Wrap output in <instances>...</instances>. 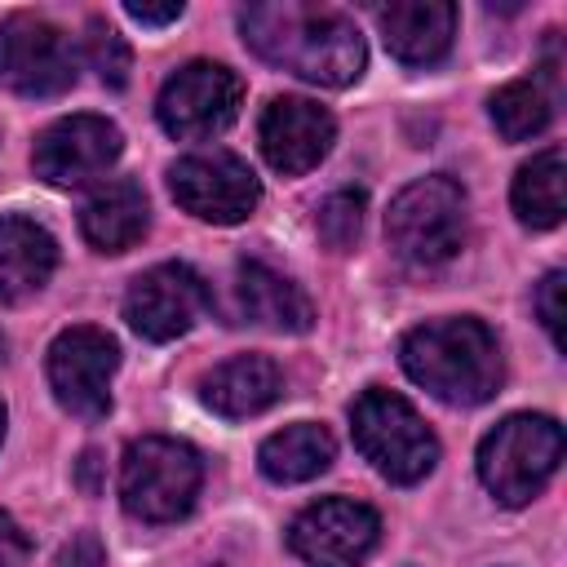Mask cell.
Wrapping results in <instances>:
<instances>
[{
    "label": "cell",
    "mask_w": 567,
    "mask_h": 567,
    "mask_svg": "<svg viewBox=\"0 0 567 567\" xmlns=\"http://www.w3.org/2000/svg\"><path fill=\"white\" fill-rule=\"evenodd\" d=\"M563 461V430L554 416L514 412L478 443V478L501 505H527Z\"/></svg>",
    "instance_id": "cell-4"
},
{
    "label": "cell",
    "mask_w": 567,
    "mask_h": 567,
    "mask_svg": "<svg viewBox=\"0 0 567 567\" xmlns=\"http://www.w3.org/2000/svg\"><path fill=\"white\" fill-rule=\"evenodd\" d=\"M239 97H244V80L230 66L199 58V62L177 66L164 80V89L155 97V115H159L168 137L204 142V137H217L221 128L235 124Z\"/></svg>",
    "instance_id": "cell-8"
},
{
    "label": "cell",
    "mask_w": 567,
    "mask_h": 567,
    "mask_svg": "<svg viewBox=\"0 0 567 567\" xmlns=\"http://www.w3.org/2000/svg\"><path fill=\"white\" fill-rule=\"evenodd\" d=\"M124 151L120 128L106 115H66L35 137L31 168L49 186H84L102 177Z\"/></svg>",
    "instance_id": "cell-13"
},
{
    "label": "cell",
    "mask_w": 567,
    "mask_h": 567,
    "mask_svg": "<svg viewBox=\"0 0 567 567\" xmlns=\"http://www.w3.org/2000/svg\"><path fill=\"white\" fill-rule=\"evenodd\" d=\"M377 27L385 49L408 66H430L452 49L456 4L447 0H394L377 9Z\"/></svg>",
    "instance_id": "cell-15"
},
{
    "label": "cell",
    "mask_w": 567,
    "mask_h": 567,
    "mask_svg": "<svg viewBox=\"0 0 567 567\" xmlns=\"http://www.w3.org/2000/svg\"><path fill=\"white\" fill-rule=\"evenodd\" d=\"M235 297L248 323L275 328V332H306L315 323V306L288 275L270 270L266 261H239L235 270Z\"/></svg>",
    "instance_id": "cell-17"
},
{
    "label": "cell",
    "mask_w": 567,
    "mask_h": 567,
    "mask_svg": "<svg viewBox=\"0 0 567 567\" xmlns=\"http://www.w3.org/2000/svg\"><path fill=\"white\" fill-rule=\"evenodd\" d=\"M49 385L53 399L80 416V421H102L111 412V377L120 368V346L111 332L93 323H75L53 337L49 346Z\"/></svg>",
    "instance_id": "cell-9"
},
{
    "label": "cell",
    "mask_w": 567,
    "mask_h": 567,
    "mask_svg": "<svg viewBox=\"0 0 567 567\" xmlns=\"http://www.w3.org/2000/svg\"><path fill=\"white\" fill-rule=\"evenodd\" d=\"M204 483V461L190 443L146 434L124 447L120 461V501L142 523H177L190 514Z\"/></svg>",
    "instance_id": "cell-3"
},
{
    "label": "cell",
    "mask_w": 567,
    "mask_h": 567,
    "mask_svg": "<svg viewBox=\"0 0 567 567\" xmlns=\"http://www.w3.org/2000/svg\"><path fill=\"white\" fill-rule=\"evenodd\" d=\"M199 394L217 416L248 421L284 394V377H279L275 359H266V354H235L199 381Z\"/></svg>",
    "instance_id": "cell-16"
},
{
    "label": "cell",
    "mask_w": 567,
    "mask_h": 567,
    "mask_svg": "<svg viewBox=\"0 0 567 567\" xmlns=\"http://www.w3.org/2000/svg\"><path fill=\"white\" fill-rule=\"evenodd\" d=\"M554 120V97L540 89V80H509L492 97V124L505 142L536 137Z\"/></svg>",
    "instance_id": "cell-22"
},
{
    "label": "cell",
    "mask_w": 567,
    "mask_h": 567,
    "mask_svg": "<svg viewBox=\"0 0 567 567\" xmlns=\"http://www.w3.org/2000/svg\"><path fill=\"white\" fill-rule=\"evenodd\" d=\"M390 248L412 266H439L465 244V190L434 173L403 186L385 213Z\"/></svg>",
    "instance_id": "cell-6"
},
{
    "label": "cell",
    "mask_w": 567,
    "mask_h": 567,
    "mask_svg": "<svg viewBox=\"0 0 567 567\" xmlns=\"http://www.w3.org/2000/svg\"><path fill=\"white\" fill-rule=\"evenodd\" d=\"M84 49H89V62H93V71L102 75V84H111V89H124V84H128L133 58H128L124 35H120L106 18H89V40H84Z\"/></svg>",
    "instance_id": "cell-24"
},
{
    "label": "cell",
    "mask_w": 567,
    "mask_h": 567,
    "mask_svg": "<svg viewBox=\"0 0 567 567\" xmlns=\"http://www.w3.org/2000/svg\"><path fill=\"white\" fill-rule=\"evenodd\" d=\"M239 31L257 58L323 89L354 84L368 62L354 18L328 4H301V0L248 4L239 9Z\"/></svg>",
    "instance_id": "cell-1"
},
{
    "label": "cell",
    "mask_w": 567,
    "mask_h": 567,
    "mask_svg": "<svg viewBox=\"0 0 567 567\" xmlns=\"http://www.w3.org/2000/svg\"><path fill=\"white\" fill-rule=\"evenodd\" d=\"M377 536H381L377 509L346 496L306 505L288 527V545L306 567H359L377 549Z\"/></svg>",
    "instance_id": "cell-11"
},
{
    "label": "cell",
    "mask_w": 567,
    "mask_h": 567,
    "mask_svg": "<svg viewBox=\"0 0 567 567\" xmlns=\"http://www.w3.org/2000/svg\"><path fill=\"white\" fill-rule=\"evenodd\" d=\"M58 266L53 235L31 217H0V301H22L49 284Z\"/></svg>",
    "instance_id": "cell-19"
},
{
    "label": "cell",
    "mask_w": 567,
    "mask_h": 567,
    "mask_svg": "<svg viewBox=\"0 0 567 567\" xmlns=\"http://www.w3.org/2000/svg\"><path fill=\"white\" fill-rule=\"evenodd\" d=\"M315 226H319V239H323L332 252H346V248L359 239V230H363V195H359V190H337V195H328V199L319 204Z\"/></svg>",
    "instance_id": "cell-23"
},
{
    "label": "cell",
    "mask_w": 567,
    "mask_h": 567,
    "mask_svg": "<svg viewBox=\"0 0 567 567\" xmlns=\"http://www.w3.org/2000/svg\"><path fill=\"white\" fill-rule=\"evenodd\" d=\"M257 142H261V155L275 173L284 177H301L310 173L337 142V120L310 102V97H270L266 111H261V124H257Z\"/></svg>",
    "instance_id": "cell-14"
},
{
    "label": "cell",
    "mask_w": 567,
    "mask_h": 567,
    "mask_svg": "<svg viewBox=\"0 0 567 567\" xmlns=\"http://www.w3.org/2000/svg\"><path fill=\"white\" fill-rule=\"evenodd\" d=\"M0 359H4V337H0Z\"/></svg>",
    "instance_id": "cell-31"
},
{
    "label": "cell",
    "mask_w": 567,
    "mask_h": 567,
    "mask_svg": "<svg viewBox=\"0 0 567 567\" xmlns=\"http://www.w3.org/2000/svg\"><path fill=\"white\" fill-rule=\"evenodd\" d=\"M27 554H31L27 532H22L9 514H0V567H22V563H27Z\"/></svg>",
    "instance_id": "cell-27"
},
{
    "label": "cell",
    "mask_w": 567,
    "mask_h": 567,
    "mask_svg": "<svg viewBox=\"0 0 567 567\" xmlns=\"http://www.w3.org/2000/svg\"><path fill=\"white\" fill-rule=\"evenodd\" d=\"M204 310H208V284L186 261L151 266L124 292V319L146 341H173L190 332Z\"/></svg>",
    "instance_id": "cell-12"
},
{
    "label": "cell",
    "mask_w": 567,
    "mask_h": 567,
    "mask_svg": "<svg viewBox=\"0 0 567 567\" xmlns=\"http://www.w3.org/2000/svg\"><path fill=\"white\" fill-rule=\"evenodd\" d=\"M354 447L385 474L390 483H421L439 461V439L416 416V408L394 390H363L350 408Z\"/></svg>",
    "instance_id": "cell-5"
},
{
    "label": "cell",
    "mask_w": 567,
    "mask_h": 567,
    "mask_svg": "<svg viewBox=\"0 0 567 567\" xmlns=\"http://www.w3.org/2000/svg\"><path fill=\"white\" fill-rule=\"evenodd\" d=\"M509 204L518 221L532 230H549L563 221V151L558 146H545L514 173Z\"/></svg>",
    "instance_id": "cell-21"
},
{
    "label": "cell",
    "mask_w": 567,
    "mask_h": 567,
    "mask_svg": "<svg viewBox=\"0 0 567 567\" xmlns=\"http://www.w3.org/2000/svg\"><path fill=\"white\" fill-rule=\"evenodd\" d=\"M563 292H567V275H563V270H549V275L540 279V288H536L540 323H545V332H549V341H554L558 350L567 346V337H563V319H567V310H563Z\"/></svg>",
    "instance_id": "cell-25"
},
{
    "label": "cell",
    "mask_w": 567,
    "mask_h": 567,
    "mask_svg": "<svg viewBox=\"0 0 567 567\" xmlns=\"http://www.w3.org/2000/svg\"><path fill=\"white\" fill-rule=\"evenodd\" d=\"M168 190L190 217L213 221V226L244 221L261 199L257 173L230 151H199V155L177 159L168 168Z\"/></svg>",
    "instance_id": "cell-10"
},
{
    "label": "cell",
    "mask_w": 567,
    "mask_h": 567,
    "mask_svg": "<svg viewBox=\"0 0 567 567\" xmlns=\"http://www.w3.org/2000/svg\"><path fill=\"white\" fill-rule=\"evenodd\" d=\"M75 44L40 13H9L0 22V84L18 97H58L75 84Z\"/></svg>",
    "instance_id": "cell-7"
},
{
    "label": "cell",
    "mask_w": 567,
    "mask_h": 567,
    "mask_svg": "<svg viewBox=\"0 0 567 567\" xmlns=\"http://www.w3.org/2000/svg\"><path fill=\"white\" fill-rule=\"evenodd\" d=\"M182 0H168V4H137V0H128L124 4V13L133 18V22H142V27H168V22H177L182 18Z\"/></svg>",
    "instance_id": "cell-28"
},
{
    "label": "cell",
    "mask_w": 567,
    "mask_h": 567,
    "mask_svg": "<svg viewBox=\"0 0 567 567\" xmlns=\"http://www.w3.org/2000/svg\"><path fill=\"white\" fill-rule=\"evenodd\" d=\"M403 372L439 403L474 408L501 390V346L483 319H430L399 346Z\"/></svg>",
    "instance_id": "cell-2"
},
{
    "label": "cell",
    "mask_w": 567,
    "mask_h": 567,
    "mask_svg": "<svg viewBox=\"0 0 567 567\" xmlns=\"http://www.w3.org/2000/svg\"><path fill=\"white\" fill-rule=\"evenodd\" d=\"M102 563H106V549L93 532H75L53 558V567H102Z\"/></svg>",
    "instance_id": "cell-26"
},
{
    "label": "cell",
    "mask_w": 567,
    "mask_h": 567,
    "mask_svg": "<svg viewBox=\"0 0 567 567\" xmlns=\"http://www.w3.org/2000/svg\"><path fill=\"white\" fill-rule=\"evenodd\" d=\"M93 470H97V452H84V487H89V492H97V483H93Z\"/></svg>",
    "instance_id": "cell-29"
},
{
    "label": "cell",
    "mask_w": 567,
    "mask_h": 567,
    "mask_svg": "<svg viewBox=\"0 0 567 567\" xmlns=\"http://www.w3.org/2000/svg\"><path fill=\"white\" fill-rule=\"evenodd\" d=\"M0 439H4V408H0Z\"/></svg>",
    "instance_id": "cell-30"
},
{
    "label": "cell",
    "mask_w": 567,
    "mask_h": 567,
    "mask_svg": "<svg viewBox=\"0 0 567 567\" xmlns=\"http://www.w3.org/2000/svg\"><path fill=\"white\" fill-rule=\"evenodd\" d=\"M146 195L133 177L102 182L80 204V230L97 252H124L146 235Z\"/></svg>",
    "instance_id": "cell-18"
},
{
    "label": "cell",
    "mask_w": 567,
    "mask_h": 567,
    "mask_svg": "<svg viewBox=\"0 0 567 567\" xmlns=\"http://www.w3.org/2000/svg\"><path fill=\"white\" fill-rule=\"evenodd\" d=\"M332 434L315 421H297V425H284L275 430L261 447H257V465L270 483H306L315 474H323L332 465Z\"/></svg>",
    "instance_id": "cell-20"
}]
</instances>
